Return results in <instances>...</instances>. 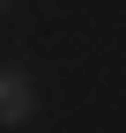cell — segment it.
Instances as JSON below:
<instances>
[{"mask_svg": "<svg viewBox=\"0 0 126 133\" xmlns=\"http://www.w3.org/2000/svg\"><path fill=\"white\" fill-rule=\"evenodd\" d=\"M30 111H37L30 74H22V66H8V81H0V118H8V126H30Z\"/></svg>", "mask_w": 126, "mask_h": 133, "instance_id": "cell-1", "label": "cell"}]
</instances>
